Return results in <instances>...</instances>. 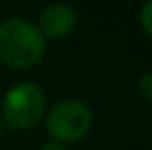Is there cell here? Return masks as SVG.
Wrapping results in <instances>:
<instances>
[{
    "mask_svg": "<svg viewBox=\"0 0 152 150\" xmlns=\"http://www.w3.org/2000/svg\"><path fill=\"white\" fill-rule=\"evenodd\" d=\"M2 133H4V127H2V123H0V137H2Z\"/></svg>",
    "mask_w": 152,
    "mask_h": 150,
    "instance_id": "ba28073f",
    "label": "cell"
},
{
    "mask_svg": "<svg viewBox=\"0 0 152 150\" xmlns=\"http://www.w3.org/2000/svg\"><path fill=\"white\" fill-rule=\"evenodd\" d=\"M93 112L81 100H64L46 116V131L56 143H75L89 133Z\"/></svg>",
    "mask_w": 152,
    "mask_h": 150,
    "instance_id": "3957f363",
    "label": "cell"
},
{
    "mask_svg": "<svg viewBox=\"0 0 152 150\" xmlns=\"http://www.w3.org/2000/svg\"><path fill=\"white\" fill-rule=\"evenodd\" d=\"M137 90L145 100L152 102V73H145L137 83Z\"/></svg>",
    "mask_w": 152,
    "mask_h": 150,
    "instance_id": "5b68a950",
    "label": "cell"
},
{
    "mask_svg": "<svg viewBox=\"0 0 152 150\" xmlns=\"http://www.w3.org/2000/svg\"><path fill=\"white\" fill-rule=\"evenodd\" d=\"M46 39L27 19L8 17L0 23V60L15 69L31 68L45 56Z\"/></svg>",
    "mask_w": 152,
    "mask_h": 150,
    "instance_id": "6da1fadb",
    "label": "cell"
},
{
    "mask_svg": "<svg viewBox=\"0 0 152 150\" xmlns=\"http://www.w3.org/2000/svg\"><path fill=\"white\" fill-rule=\"evenodd\" d=\"M77 14L67 4H50L41 12L39 17V31L45 39H64L73 31Z\"/></svg>",
    "mask_w": 152,
    "mask_h": 150,
    "instance_id": "277c9868",
    "label": "cell"
},
{
    "mask_svg": "<svg viewBox=\"0 0 152 150\" xmlns=\"http://www.w3.org/2000/svg\"><path fill=\"white\" fill-rule=\"evenodd\" d=\"M39 150H66L62 143H56V141H50V143H45Z\"/></svg>",
    "mask_w": 152,
    "mask_h": 150,
    "instance_id": "52a82bcc",
    "label": "cell"
},
{
    "mask_svg": "<svg viewBox=\"0 0 152 150\" xmlns=\"http://www.w3.org/2000/svg\"><path fill=\"white\" fill-rule=\"evenodd\" d=\"M45 106V92L37 85L19 83L8 90L2 104V116L10 127L31 129L42 119Z\"/></svg>",
    "mask_w": 152,
    "mask_h": 150,
    "instance_id": "7a4b0ae2",
    "label": "cell"
},
{
    "mask_svg": "<svg viewBox=\"0 0 152 150\" xmlns=\"http://www.w3.org/2000/svg\"><path fill=\"white\" fill-rule=\"evenodd\" d=\"M141 25L152 37V0H146L141 8Z\"/></svg>",
    "mask_w": 152,
    "mask_h": 150,
    "instance_id": "8992f818",
    "label": "cell"
}]
</instances>
